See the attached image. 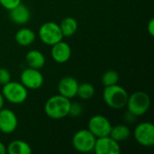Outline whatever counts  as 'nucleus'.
I'll return each instance as SVG.
<instances>
[{
    "label": "nucleus",
    "instance_id": "obj_19",
    "mask_svg": "<svg viewBox=\"0 0 154 154\" xmlns=\"http://www.w3.org/2000/svg\"><path fill=\"white\" fill-rule=\"evenodd\" d=\"M59 25L63 36L65 37H69L73 35L78 30V22L73 17L70 16L65 17Z\"/></svg>",
    "mask_w": 154,
    "mask_h": 154
},
{
    "label": "nucleus",
    "instance_id": "obj_9",
    "mask_svg": "<svg viewBox=\"0 0 154 154\" xmlns=\"http://www.w3.org/2000/svg\"><path fill=\"white\" fill-rule=\"evenodd\" d=\"M20 80L27 89H38L42 86L44 79L40 69L28 68L22 72Z\"/></svg>",
    "mask_w": 154,
    "mask_h": 154
},
{
    "label": "nucleus",
    "instance_id": "obj_22",
    "mask_svg": "<svg viewBox=\"0 0 154 154\" xmlns=\"http://www.w3.org/2000/svg\"><path fill=\"white\" fill-rule=\"evenodd\" d=\"M83 112V107L79 103H74L70 105L69 108V115L71 116L72 117H78Z\"/></svg>",
    "mask_w": 154,
    "mask_h": 154
},
{
    "label": "nucleus",
    "instance_id": "obj_24",
    "mask_svg": "<svg viewBox=\"0 0 154 154\" xmlns=\"http://www.w3.org/2000/svg\"><path fill=\"white\" fill-rule=\"evenodd\" d=\"M19 4H21V0H0V5L7 10L13 9Z\"/></svg>",
    "mask_w": 154,
    "mask_h": 154
},
{
    "label": "nucleus",
    "instance_id": "obj_1",
    "mask_svg": "<svg viewBox=\"0 0 154 154\" xmlns=\"http://www.w3.org/2000/svg\"><path fill=\"white\" fill-rule=\"evenodd\" d=\"M70 105V99L59 94L51 97L46 101L44 106V111L50 118L54 120H60L69 116Z\"/></svg>",
    "mask_w": 154,
    "mask_h": 154
},
{
    "label": "nucleus",
    "instance_id": "obj_23",
    "mask_svg": "<svg viewBox=\"0 0 154 154\" xmlns=\"http://www.w3.org/2000/svg\"><path fill=\"white\" fill-rule=\"evenodd\" d=\"M9 81H11L10 72L5 68H0V85L4 86Z\"/></svg>",
    "mask_w": 154,
    "mask_h": 154
},
{
    "label": "nucleus",
    "instance_id": "obj_7",
    "mask_svg": "<svg viewBox=\"0 0 154 154\" xmlns=\"http://www.w3.org/2000/svg\"><path fill=\"white\" fill-rule=\"evenodd\" d=\"M135 141L142 146L152 147L154 144V125L152 123L143 122L139 124L134 132Z\"/></svg>",
    "mask_w": 154,
    "mask_h": 154
},
{
    "label": "nucleus",
    "instance_id": "obj_6",
    "mask_svg": "<svg viewBox=\"0 0 154 154\" xmlns=\"http://www.w3.org/2000/svg\"><path fill=\"white\" fill-rule=\"evenodd\" d=\"M97 138L88 129L78 131L72 138V146L79 152H89L94 150Z\"/></svg>",
    "mask_w": 154,
    "mask_h": 154
},
{
    "label": "nucleus",
    "instance_id": "obj_13",
    "mask_svg": "<svg viewBox=\"0 0 154 154\" xmlns=\"http://www.w3.org/2000/svg\"><path fill=\"white\" fill-rule=\"evenodd\" d=\"M71 56V48L69 43L60 41L52 45L51 48V57L58 63L67 62Z\"/></svg>",
    "mask_w": 154,
    "mask_h": 154
},
{
    "label": "nucleus",
    "instance_id": "obj_3",
    "mask_svg": "<svg viewBox=\"0 0 154 154\" xmlns=\"http://www.w3.org/2000/svg\"><path fill=\"white\" fill-rule=\"evenodd\" d=\"M127 108L130 113L135 116H141L147 113L151 106V99L147 93L136 91L128 97Z\"/></svg>",
    "mask_w": 154,
    "mask_h": 154
},
{
    "label": "nucleus",
    "instance_id": "obj_16",
    "mask_svg": "<svg viewBox=\"0 0 154 154\" xmlns=\"http://www.w3.org/2000/svg\"><path fill=\"white\" fill-rule=\"evenodd\" d=\"M35 33L29 28H21L15 33L14 39L16 42L21 46H29L35 41Z\"/></svg>",
    "mask_w": 154,
    "mask_h": 154
},
{
    "label": "nucleus",
    "instance_id": "obj_11",
    "mask_svg": "<svg viewBox=\"0 0 154 154\" xmlns=\"http://www.w3.org/2000/svg\"><path fill=\"white\" fill-rule=\"evenodd\" d=\"M18 125L16 115L10 109L2 108L0 110V131L3 134H9L15 131Z\"/></svg>",
    "mask_w": 154,
    "mask_h": 154
},
{
    "label": "nucleus",
    "instance_id": "obj_17",
    "mask_svg": "<svg viewBox=\"0 0 154 154\" xmlns=\"http://www.w3.org/2000/svg\"><path fill=\"white\" fill-rule=\"evenodd\" d=\"M6 152L9 154H30L32 148L27 143L22 140H15L8 144Z\"/></svg>",
    "mask_w": 154,
    "mask_h": 154
},
{
    "label": "nucleus",
    "instance_id": "obj_21",
    "mask_svg": "<svg viewBox=\"0 0 154 154\" xmlns=\"http://www.w3.org/2000/svg\"><path fill=\"white\" fill-rule=\"evenodd\" d=\"M119 80V74L116 70H107L102 77V84L105 87L117 84Z\"/></svg>",
    "mask_w": 154,
    "mask_h": 154
},
{
    "label": "nucleus",
    "instance_id": "obj_25",
    "mask_svg": "<svg viewBox=\"0 0 154 154\" xmlns=\"http://www.w3.org/2000/svg\"><path fill=\"white\" fill-rule=\"evenodd\" d=\"M147 30H148V32H149L150 35H151V36H153L154 35V19L153 18H152V19L150 20V22H149V23H148V25H147Z\"/></svg>",
    "mask_w": 154,
    "mask_h": 154
},
{
    "label": "nucleus",
    "instance_id": "obj_2",
    "mask_svg": "<svg viewBox=\"0 0 154 154\" xmlns=\"http://www.w3.org/2000/svg\"><path fill=\"white\" fill-rule=\"evenodd\" d=\"M128 97L127 91L117 84L105 87L103 92L105 103L113 109H121L125 107L127 104Z\"/></svg>",
    "mask_w": 154,
    "mask_h": 154
},
{
    "label": "nucleus",
    "instance_id": "obj_26",
    "mask_svg": "<svg viewBox=\"0 0 154 154\" xmlns=\"http://www.w3.org/2000/svg\"><path fill=\"white\" fill-rule=\"evenodd\" d=\"M5 153H6V147H5V145L2 142H0V154Z\"/></svg>",
    "mask_w": 154,
    "mask_h": 154
},
{
    "label": "nucleus",
    "instance_id": "obj_18",
    "mask_svg": "<svg viewBox=\"0 0 154 154\" xmlns=\"http://www.w3.org/2000/svg\"><path fill=\"white\" fill-rule=\"evenodd\" d=\"M131 134L130 129L128 126L125 125H118L116 126H112L111 132L109 136L113 138L117 143H121L124 141H126Z\"/></svg>",
    "mask_w": 154,
    "mask_h": 154
},
{
    "label": "nucleus",
    "instance_id": "obj_15",
    "mask_svg": "<svg viewBox=\"0 0 154 154\" xmlns=\"http://www.w3.org/2000/svg\"><path fill=\"white\" fill-rule=\"evenodd\" d=\"M25 60L29 68L41 69L45 65V57L44 55L37 50L29 51L25 56Z\"/></svg>",
    "mask_w": 154,
    "mask_h": 154
},
{
    "label": "nucleus",
    "instance_id": "obj_4",
    "mask_svg": "<svg viewBox=\"0 0 154 154\" xmlns=\"http://www.w3.org/2000/svg\"><path fill=\"white\" fill-rule=\"evenodd\" d=\"M2 95L5 99L12 104H22L27 99L28 91L22 83L9 81L3 86Z\"/></svg>",
    "mask_w": 154,
    "mask_h": 154
},
{
    "label": "nucleus",
    "instance_id": "obj_10",
    "mask_svg": "<svg viewBox=\"0 0 154 154\" xmlns=\"http://www.w3.org/2000/svg\"><path fill=\"white\" fill-rule=\"evenodd\" d=\"M93 151L97 154H120L121 148L119 143L108 135L97 138Z\"/></svg>",
    "mask_w": 154,
    "mask_h": 154
},
{
    "label": "nucleus",
    "instance_id": "obj_14",
    "mask_svg": "<svg viewBox=\"0 0 154 154\" xmlns=\"http://www.w3.org/2000/svg\"><path fill=\"white\" fill-rule=\"evenodd\" d=\"M9 17L13 23L22 25L29 22L31 18V12L26 5L19 4L17 6L9 10Z\"/></svg>",
    "mask_w": 154,
    "mask_h": 154
},
{
    "label": "nucleus",
    "instance_id": "obj_12",
    "mask_svg": "<svg viewBox=\"0 0 154 154\" xmlns=\"http://www.w3.org/2000/svg\"><path fill=\"white\" fill-rule=\"evenodd\" d=\"M79 88L78 80L73 77H64L58 84V91L60 95L71 99L77 96V91Z\"/></svg>",
    "mask_w": 154,
    "mask_h": 154
},
{
    "label": "nucleus",
    "instance_id": "obj_27",
    "mask_svg": "<svg viewBox=\"0 0 154 154\" xmlns=\"http://www.w3.org/2000/svg\"><path fill=\"white\" fill-rule=\"evenodd\" d=\"M4 105H5V97L4 96L0 93V110L2 108H4Z\"/></svg>",
    "mask_w": 154,
    "mask_h": 154
},
{
    "label": "nucleus",
    "instance_id": "obj_20",
    "mask_svg": "<svg viewBox=\"0 0 154 154\" xmlns=\"http://www.w3.org/2000/svg\"><path fill=\"white\" fill-rule=\"evenodd\" d=\"M95 94V88L93 85L89 83H82L79 84L78 91H77V96H79L81 99L87 100L91 98Z\"/></svg>",
    "mask_w": 154,
    "mask_h": 154
},
{
    "label": "nucleus",
    "instance_id": "obj_8",
    "mask_svg": "<svg viewBox=\"0 0 154 154\" xmlns=\"http://www.w3.org/2000/svg\"><path fill=\"white\" fill-rule=\"evenodd\" d=\"M88 127V129L95 135L96 138H99L108 136L110 134L112 125L106 116L97 115L89 119Z\"/></svg>",
    "mask_w": 154,
    "mask_h": 154
},
{
    "label": "nucleus",
    "instance_id": "obj_5",
    "mask_svg": "<svg viewBox=\"0 0 154 154\" xmlns=\"http://www.w3.org/2000/svg\"><path fill=\"white\" fill-rule=\"evenodd\" d=\"M39 37L41 41L50 46L62 41L64 37L60 25L54 22L44 23L39 29Z\"/></svg>",
    "mask_w": 154,
    "mask_h": 154
}]
</instances>
